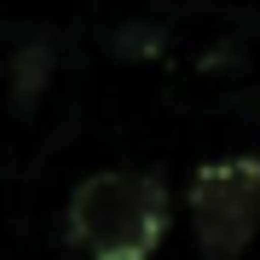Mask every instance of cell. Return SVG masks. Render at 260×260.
<instances>
[{
  "label": "cell",
  "instance_id": "277c9868",
  "mask_svg": "<svg viewBox=\"0 0 260 260\" xmlns=\"http://www.w3.org/2000/svg\"><path fill=\"white\" fill-rule=\"evenodd\" d=\"M162 47H168V29H156V23H127V29L110 35V52L116 58H150Z\"/></svg>",
  "mask_w": 260,
  "mask_h": 260
},
{
  "label": "cell",
  "instance_id": "6da1fadb",
  "mask_svg": "<svg viewBox=\"0 0 260 260\" xmlns=\"http://www.w3.org/2000/svg\"><path fill=\"white\" fill-rule=\"evenodd\" d=\"M168 220H174V203L156 174L104 168L70 191L64 237L87 260H156V249L168 243Z\"/></svg>",
  "mask_w": 260,
  "mask_h": 260
},
{
  "label": "cell",
  "instance_id": "7a4b0ae2",
  "mask_svg": "<svg viewBox=\"0 0 260 260\" xmlns=\"http://www.w3.org/2000/svg\"><path fill=\"white\" fill-rule=\"evenodd\" d=\"M203 260H243L260 232V156L203 162L185 191Z\"/></svg>",
  "mask_w": 260,
  "mask_h": 260
},
{
  "label": "cell",
  "instance_id": "3957f363",
  "mask_svg": "<svg viewBox=\"0 0 260 260\" xmlns=\"http://www.w3.org/2000/svg\"><path fill=\"white\" fill-rule=\"evenodd\" d=\"M52 41L47 35H29L18 52H12V64H6V75H12V104L18 110H35L41 104V93H47V81H52Z\"/></svg>",
  "mask_w": 260,
  "mask_h": 260
}]
</instances>
